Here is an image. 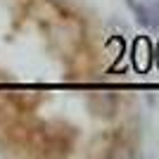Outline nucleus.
<instances>
[{"label": "nucleus", "mask_w": 159, "mask_h": 159, "mask_svg": "<svg viewBox=\"0 0 159 159\" xmlns=\"http://www.w3.org/2000/svg\"><path fill=\"white\" fill-rule=\"evenodd\" d=\"M126 5L140 26L159 29V5H154V2H140V0H126Z\"/></svg>", "instance_id": "1"}, {"label": "nucleus", "mask_w": 159, "mask_h": 159, "mask_svg": "<svg viewBox=\"0 0 159 159\" xmlns=\"http://www.w3.org/2000/svg\"><path fill=\"white\" fill-rule=\"evenodd\" d=\"M154 5H159V0H154Z\"/></svg>", "instance_id": "3"}, {"label": "nucleus", "mask_w": 159, "mask_h": 159, "mask_svg": "<svg viewBox=\"0 0 159 159\" xmlns=\"http://www.w3.org/2000/svg\"><path fill=\"white\" fill-rule=\"evenodd\" d=\"M95 102H100V112L98 114H105V116H112L114 112H116V98L114 95H98V100Z\"/></svg>", "instance_id": "2"}]
</instances>
